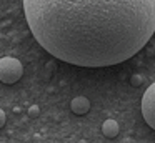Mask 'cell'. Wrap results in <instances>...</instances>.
Segmentation results:
<instances>
[{
	"label": "cell",
	"instance_id": "obj_8",
	"mask_svg": "<svg viewBox=\"0 0 155 143\" xmlns=\"http://www.w3.org/2000/svg\"><path fill=\"white\" fill-rule=\"evenodd\" d=\"M5 122H7V115H5V112L2 108H0V128L5 125Z\"/></svg>",
	"mask_w": 155,
	"mask_h": 143
},
{
	"label": "cell",
	"instance_id": "obj_7",
	"mask_svg": "<svg viewBox=\"0 0 155 143\" xmlns=\"http://www.w3.org/2000/svg\"><path fill=\"white\" fill-rule=\"evenodd\" d=\"M28 115H30L32 118L38 116V115H40V106H38V105H32L30 108H28Z\"/></svg>",
	"mask_w": 155,
	"mask_h": 143
},
{
	"label": "cell",
	"instance_id": "obj_2",
	"mask_svg": "<svg viewBox=\"0 0 155 143\" xmlns=\"http://www.w3.org/2000/svg\"><path fill=\"white\" fill-rule=\"evenodd\" d=\"M24 75V67L20 60L14 57H4L0 58V82L5 85H14Z\"/></svg>",
	"mask_w": 155,
	"mask_h": 143
},
{
	"label": "cell",
	"instance_id": "obj_5",
	"mask_svg": "<svg viewBox=\"0 0 155 143\" xmlns=\"http://www.w3.org/2000/svg\"><path fill=\"white\" fill-rule=\"evenodd\" d=\"M118 132H120V126H118V123L115 122L114 118L105 120L104 125H102V133H104L107 138H115V136L118 135Z\"/></svg>",
	"mask_w": 155,
	"mask_h": 143
},
{
	"label": "cell",
	"instance_id": "obj_1",
	"mask_svg": "<svg viewBox=\"0 0 155 143\" xmlns=\"http://www.w3.org/2000/svg\"><path fill=\"white\" fill-rule=\"evenodd\" d=\"M42 48L77 67H110L132 58L155 32V0H24Z\"/></svg>",
	"mask_w": 155,
	"mask_h": 143
},
{
	"label": "cell",
	"instance_id": "obj_6",
	"mask_svg": "<svg viewBox=\"0 0 155 143\" xmlns=\"http://www.w3.org/2000/svg\"><path fill=\"white\" fill-rule=\"evenodd\" d=\"M130 83H132V86H140L142 83H143V76L138 75V73H135V75L130 76Z\"/></svg>",
	"mask_w": 155,
	"mask_h": 143
},
{
	"label": "cell",
	"instance_id": "obj_3",
	"mask_svg": "<svg viewBox=\"0 0 155 143\" xmlns=\"http://www.w3.org/2000/svg\"><path fill=\"white\" fill-rule=\"evenodd\" d=\"M142 115L145 123L155 130V83H152L142 96Z\"/></svg>",
	"mask_w": 155,
	"mask_h": 143
},
{
	"label": "cell",
	"instance_id": "obj_4",
	"mask_svg": "<svg viewBox=\"0 0 155 143\" xmlns=\"http://www.w3.org/2000/svg\"><path fill=\"white\" fill-rule=\"evenodd\" d=\"M70 110L75 115H85V113L90 110V102H88V98H85V96H75L70 102Z\"/></svg>",
	"mask_w": 155,
	"mask_h": 143
},
{
	"label": "cell",
	"instance_id": "obj_9",
	"mask_svg": "<svg viewBox=\"0 0 155 143\" xmlns=\"http://www.w3.org/2000/svg\"><path fill=\"white\" fill-rule=\"evenodd\" d=\"M12 110H14V113H18V112H20V106H14Z\"/></svg>",
	"mask_w": 155,
	"mask_h": 143
}]
</instances>
